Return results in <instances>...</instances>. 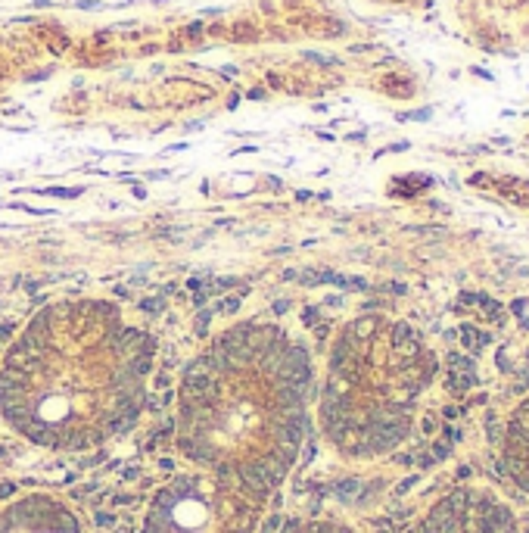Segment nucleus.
Masks as SVG:
<instances>
[{
	"mask_svg": "<svg viewBox=\"0 0 529 533\" xmlns=\"http://www.w3.org/2000/svg\"><path fill=\"white\" fill-rule=\"evenodd\" d=\"M156 343L100 300L47 306L6 352L0 412L47 446L100 440L131 421Z\"/></svg>",
	"mask_w": 529,
	"mask_h": 533,
	"instance_id": "1",
	"label": "nucleus"
},
{
	"mask_svg": "<svg viewBox=\"0 0 529 533\" xmlns=\"http://www.w3.org/2000/svg\"><path fill=\"white\" fill-rule=\"evenodd\" d=\"M37 502H25V512L22 514V505L12 508L6 518H0V533H78L75 524L66 518V514H56L53 518V505H47V512L37 514L35 512Z\"/></svg>",
	"mask_w": 529,
	"mask_h": 533,
	"instance_id": "2",
	"label": "nucleus"
},
{
	"mask_svg": "<svg viewBox=\"0 0 529 533\" xmlns=\"http://www.w3.org/2000/svg\"><path fill=\"white\" fill-rule=\"evenodd\" d=\"M461 343H464V350L476 352L479 350V331H476V327H470V325L461 327Z\"/></svg>",
	"mask_w": 529,
	"mask_h": 533,
	"instance_id": "3",
	"label": "nucleus"
},
{
	"mask_svg": "<svg viewBox=\"0 0 529 533\" xmlns=\"http://www.w3.org/2000/svg\"><path fill=\"white\" fill-rule=\"evenodd\" d=\"M470 383H473V377H464L461 371H452V374H448V387H452L454 393H464Z\"/></svg>",
	"mask_w": 529,
	"mask_h": 533,
	"instance_id": "4",
	"label": "nucleus"
},
{
	"mask_svg": "<svg viewBox=\"0 0 529 533\" xmlns=\"http://www.w3.org/2000/svg\"><path fill=\"white\" fill-rule=\"evenodd\" d=\"M448 365H452V368H458V371H467V374L473 371V359L470 356H461V352H452V356H448Z\"/></svg>",
	"mask_w": 529,
	"mask_h": 533,
	"instance_id": "5",
	"label": "nucleus"
},
{
	"mask_svg": "<svg viewBox=\"0 0 529 533\" xmlns=\"http://www.w3.org/2000/svg\"><path fill=\"white\" fill-rule=\"evenodd\" d=\"M523 412H529V399H526V402H523Z\"/></svg>",
	"mask_w": 529,
	"mask_h": 533,
	"instance_id": "6",
	"label": "nucleus"
}]
</instances>
